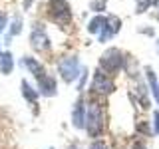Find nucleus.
<instances>
[{
    "instance_id": "1",
    "label": "nucleus",
    "mask_w": 159,
    "mask_h": 149,
    "mask_svg": "<svg viewBox=\"0 0 159 149\" xmlns=\"http://www.w3.org/2000/svg\"><path fill=\"white\" fill-rule=\"evenodd\" d=\"M46 16L60 28L72 24V6L68 0H46Z\"/></svg>"
},
{
    "instance_id": "2",
    "label": "nucleus",
    "mask_w": 159,
    "mask_h": 149,
    "mask_svg": "<svg viewBox=\"0 0 159 149\" xmlns=\"http://www.w3.org/2000/svg\"><path fill=\"white\" fill-rule=\"evenodd\" d=\"M98 68L102 72H106L107 76H117L123 68H125V54L119 48H107L106 52L99 56V64Z\"/></svg>"
},
{
    "instance_id": "3",
    "label": "nucleus",
    "mask_w": 159,
    "mask_h": 149,
    "mask_svg": "<svg viewBox=\"0 0 159 149\" xmlns=\"http://www.w3.org/2000/svg\"><path fill=\"white\" fill-rule=\"evenodd\" d=\"M106 127V115H103V107L98 102H92L86 111V131L89 137H99Z\"/></svg>"
},
{
    "instance_id": "4",
    "label": "nucleus",
    "mask_w": 159,
    "mask_h": 149,
    "mask_svg": "<svg viewBox=\"0 0 159 149\" xmlns=\"http://www.w3.org/2000/svg\"><path fill=\"white\" fill-rule=\"evenodd\" d=\"M58 74H60V78H62L66 84L76 82V79L80 78V74H82V66H80L78 56H64V58H60Z\"/></svg>"
},
{
    "instance_id": "5",
    "label": "nucleus",
    "mask_w": 159,
    "mask_h": 149,
    "mask_svg": "<svg viewBox=\"0 0 159 149\" xmlns=\"http://www.w3.org/2000/svg\"><path fill=\"white\" fill-rule=\"evenodd\" d=\"M30 46L38 54H46L52 50V42H50V36L42 22H34L32 32H30Z\"/></svg>"
},
{
    "instance_id": "6",
    "label": "nucleus",
    "mask_w": 159,
    "mask_h": 149,
    "mask_svg": "<svg viewBox=\"0 0 159 149\" xmlns=\"http://www.w3.org/2000/svg\"><path fill=\"white\" fill-rule=\"evenodd\" d=\"M93 93H99V96H109V93L116 92V82H113L111 76H107L106 72L102 70H96L93 72V78H92V86H89Z\"/></svg>"
},
{
    "instance_id": "7",
    "label": "nucleus",
    "mask_w": 159,
    "mask_h": 149,
    "mask_svg": "<svg viewBox=\"0 0 159 149\" xmlns=\"http://www.w3.org/2000/svg\"><path fill=\"white\" fill-rule=\"evenodd\" d=\"M119 30H121V18L119 16H107L106 26L98 34V42L103 44V42H107V40H111L116 34H119Z\"/></svg>"
},
{
    "instance_id": "8",
    "label": "nucleus",
    "mask_w": 159,
    "mask_h": 149,
    "mask_svg": "<svg viewBox=\"0 0 159 149\" xmlns=\"http://www.w3.org/2000/svg\"><path fill=\"white\" fill-rule=\"evenodd\" d=\"M86 111H88V106L84 102V97H80L76 103H74V109H72V123L74 127L78 129H84L86 127Z\"/></svg>"
},
{
    "instance_id": "9",
    "label": "nucleus",
    "mask_w": 159,
    "mask_h": 149,
    "mask_svg": "<svg viewBox=\"0 0 159 149\" xmlns=\"http://www.w3.org/2000/svg\"><path fill=\"white\" fill-rule=\"evenodd\" d=\"M20 64H22V66L26 68V70H28L30 74H32L34 78H36V82H38L40 78H44V76H46V68H44V64H42V62H38L36 58H32V56H24Z\"/></svg>"
},
{
    "instance_id": "10",
    "label": "nucleus",
    "mask_w": 159,
    "mask_h": 149,
    "mask_svg": "<svg viewBox=\"0 0 159 149\" xmlns=\"http://www.w3.org/2000/svg\"><path fill=\"white\" fill-rule=\"evenodd\" d=\"M38 92H40V96H46V97H54L58 93V84H56V79H54L52 76H44V78H40L38 79Z\"/></svg>"
},
{
    "instance_id": "11",
    "label": "nucleus",
    "mask_w": 159,
    "mask_h": 149,
    "mask_svg": "<svg viewBox=\"0 0 159 149\" xmlns=\"http://www.w3.org/2000/svg\"><path fill=\"white\" fill-rule=\"evenodd\" d=\"M129 97H131V99H137L139 106H141L143 109H149V107H151V102H149V96H147V88H145V84H141V82L135 86L133 92H129Z\"/></svg>"
},
{
    "instance_id": "12",
    "label": "nucleus",
    "mask_w": 159,
    "mask_h": 149,
    "mask_svg": "<svg viewBox=\"0 0 159 149\" xmlns=\"http://www.w3.org/2000/svg\"><path fill=\"white\" fill-rule=\"evenodd\" d=\"M20 92H22V96H24V99H26L28 103H32V106H38V97H40V92L38 89H34L30 84L26 82V79H22V84H20Z\"/></svg>"
},
{
    "instance_id": "13",
    "label": "nucleus",
    "mask_w": 159,
    "mask_h": 149,
    "mask_svg": "<svg viewBox=\"0 0 159 149\" xmlns=\"http://www.w3.org/2000/svg\"><path fill=\"white\" fill-rule=\"evenodd\" d=\"M14 70V58H12V52H0V72L4 76H10Z\"/></svg>"
},
{
    "instance_id": "14",
    "label": "nucleus",
    "mask_w": 159,
    "mask_h": 149,
    "mask_svg": "<svg viewBox=\"0 0 159 149\" xmlns=\"http://www.w3.org/2000/svg\"><path fill=\"white\" fill-rule=\"evenodd\" d=\"M106 20H107V16L96 14V16H93V18L88 22V32H89V34H99V32H102V28L106 26Z\"/></svg>"
},
{
    "instance_id": "15",
    "label": "nucleus",
    "mask_w": 159,
    "mask_h": 149,
    "mask_svg": "<svg viewBox=\"0 0 159 149\" xmlns=\"http://www.w3.org/2000/svg\"><path fill=\"white\" fill-rule=\"evenodd\" d=\"M145 78H147V84H149V88H151V93H153V97H155V102L159 103V82H157V76H155V72H153L151 68H145Z\"/></svg>"
},
{
    "instance_id": "16",
    "label": "nucleus",
    "mask_w": 159,
    "mask_h": 149,
    "mask_svg": "<svg viewBox=\"0 0 159 149\" xmlns=\"http://www.w3.org/2000/svg\"><path fill=\"white\" fill-rule=\"evenodd\" d=\"M22 16H18V14H16V16H14L12 18V22H10V30H8V36H6V44H10V38H12V36H18V34L20 32H22Z\"/></svg>"
},
{
    "instance_id": "17",
    "label": "nucleus",
    "mask_w": 159,
    "mask_h": 149,
    "mask_svg": "<svg viewBox=\"0 0 159 149\" xmlns=\"http://www.w3.org/2000/svg\"><path fill=\"white\" fill-rule=\"evenodd\" d=\"M159 0H137V4H135V14H143V12H147L149 8L153 6V4H157Z\"/></svg>"
},
{
    "instance_id": "18",
    "label": "nucleus",
    "mask_w": 159,
    "mask_h": 149,
    "mask_svg": "<svg viewBox=\"0 0 159 149\" xmlns=\"http://www.w3.org/2000/svg\"><path fill=\"white\" fill-rule=\"evenodd\" d=\"M106 6H107V0H92L89 2V10L96 14H102L106 10Z\"/></svg>"
},
{
    "instance_id": "19",
    "label": "nucleus",
    "mask_w": 159,
    "mask_h": 149,
    "mask_svg": "<svg viewBox=\"0 0 159 149\" xmlns=\"http://www.w3.org/2000/svg\"><path fill=\"white\" fill-rule=\"evenodd\" d=\"M88 74H89V70L84 66V68H82V74H80V82H78V92H84L86 82H88Z\"/></svg>"
},
{
    "instance_id": "20",
    "label": "nucleus",
    "mask_w": 159,
    "mask_h": 149,
    "mask_svg": "<svg viewBox=\"0 0 159 149\" xmlns=\"http://www.w3.org/2000/svg\"><path fill=\"white\" fill-rule=\"evenodd\" d=\"M8 26V16H6V12H0V34L6 30Z\"/></svg>"
},
{
    "instance_id": "21",
    "label": "nucleus",
    "mask_w": 159,
    "mask_h": 149,
    "mask_svg": "<svg viewBox=\"0 0 159 149\" xmlns=\"http://www.w3.org/2000/svg\"><path fill=\"white\" fill-rule=\"evenodd\" d=\"M153 135H159V111L153 113Z\"/></svg>"
},
{
    "instance_id": "22",
    "label": "nucleus",
    "mask_w": 159,
    "mask_h": 149,
    "mask_svg": "<svg viewBox=\"0 0 159 149\" xmlns=\"http://www.w3.org/2000/svg\"><path fill=\"white\" fill-rule=\"evenodd\" d=\"M89 149H109L103 141H93L92 145H89Z\"/></svg>"
},
{
    "instance_id": "23",
    "label": "nucleus",
    "mask_w": 159,
    "mask_h": 149,
    "mask_svg": "<svg viewBox=\"0 0 159 149\" xmlns=\"http://www.w3.org/2000/svg\"><path fill=\"white\" fill-rule=\"evenodd\" d=\"M32 2H34V0H24V2H22V8L24 10H30V8H32Z\"/></svg>"
},
{
    "instance_id": "24",
    "label": "nucleus",
    "mask_w": 159,
    "mask_h": 149,
    "mask_svg": "<svg viewBox=\"0 0 159 149\" xmlns=\"http://www.w3.org/2000/svg\"><path fill=\"white\" fill-rule=\"evenodd\" d=\"M131 149H147V147L143 145L141 141H135V143H133V145H131Z\"/></svg>"
},
{
    "instance_id": "25",
    "label": "nucleus",
    "mask_w": 159,
    "mask_h": 149,
    "mask_svg": "<svg viewBox=\"0 0 159 149\" xmlns=\"http://www.w3.org/2000/svg\"><path fill=\"white\" fill-rule=\"evenodd\" d=\"M139 32H141V34H149V36H153V30H151V28H141Z\"/></svg>"
},
{
    "instance_id": "26",
    "label": "nucleus",
    "mask_w": 159,
    "mask_h": 149,
    "mask_svg": "<svg viewBox=\"0 0 159 149\" xmlns=\"http://www.w3.org/2000/svg\"><path fill=\"white\" fill-rule=\"evenodd\" d=\"M68 149H80V147H78V145H70Z\"/></svg>"
},
{
    "instance_id": "27",
    "label": "nucleus",
    "mask_w": 159,
    "mask_h": 149,
    "mask_svg": "<svg viewBox=\"0 0 159 149\" xmlns=\"http://www.w3.org/2000/svg\"><path fill=\"white\" fill-rule=\"evenodd\" d=\"M157 54H159V42H157Z\"/></svg>"
},
{
    "instance_id": "28",
    "label": "nucleus",
    "mask_w": 159,
    "mask_h": 149,
    "mask_svg": "<svg viewBox=\"0 0 159 149\" xmlns=\"http://www.w3.org/2000/svg\"><path fill=\"white\" fill-rule=\"evenodd\" d=\"M155 18H157V20H159V12H157V14H155Z\"/></svg>"
}]
</instances>
